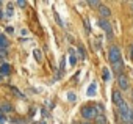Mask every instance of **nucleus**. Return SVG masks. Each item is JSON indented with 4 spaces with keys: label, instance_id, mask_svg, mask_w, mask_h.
I'll return each mask as SVG.
<instances>
[{
    "label": "nucleus",
    "instance_id": "14",
    "mask_svg": "<svg viewBox=\"0 0 133 124\" xmlns=\"http://www.w3.org/2000/svg\"><path fill=\"white\" fill-rule=\"evenodd\" d=\"M33 55H35L36 61H41V60H42V55H41V52H39L38 49H35V50H33Z\"/></svg>",
    "mask_w": 133,
    "mask_h": 124
},
{
    "label": "nucleus",
    "instance_id": "29",
    "mask_svg": "<svg viewBox=\"0 0 133 124\" xmlns=\"http://www.w3.org/2000/svg\"><path fill=\"white\" fill-rule=\"evenodd\" d=\"M72 124H78V122H77V121H74V122H72Z\"/></svg>",
    "mask_w": 133,
    "mask_h": 124
},
{
    "label": "nucleus",
    "instance_id": "17",
    "mask_svg": "<svg viewBox=\"0 0 133 124\" xmlns=\"http://www.w3.org/2000/svg\"><path fill=\"white\" fill-rule=\"evenodd\" d=\"M88 5H89V7H97V8H99L102 3L99 2V0H89V2H88Z\"/></svg>",
    "mask_w": 133,
    "mask_h": 124
},
{
    "label": "nucleus",
    "instance_id": "25",
    "mask_svg": "<svg viewBox=\"0 0 133 124\" xmlns=\"http://www.w3.org/2000/svg\"><path fill=\"white\" fill-rule=\"evenodd\" d=\"M130 57H131V58H133V44H131V46H130Z\"/></svg>",
    "mask_w": 133,
    "mask_h": 124
},
{
    "label": "nucleus",
    "instance_id": "27",
    "mask_svg": "<svg viewBox=\"0 0 133 124\" xmlns=\"http://www.w3.org/2000/svg\"><path fill=\"white\" fill-rule=\"evenodd\" d=\"M131 124H133V108H131Z\"/></svg>",
    "mask_w": 133,
    "mask_h": 124
},
{
    "label": "nucleus",
    "instance_id": "7",
    "mask_svg": "<svg viewBox=\"0 0 133 124\" xmlns=\"http://www.w3.org/2000/svg\"><path fill=\"white\" fill-rule=\"evenodd\" d=\"M13 111V105L10 102H3L2 105H0V113L5 115V113H11Z\"/></svg>",
    "mask_w": 133,
    "mask_h": 124
},
{
    "label": "nucleus",
    "instance_id": "1",
    "mask_svg": "<svg viewBox=\"0 0 133 124\" xmlns=\"http://www.w3.org/2000/svg\"><path fill=\"white\" fill-rule=\"evenodd\" d=\"M119 115H121V119L125 124H131V108L128 107V104L125 101L119 105Z\"/></svg>",
    "mask_w": 133,
    "mask_h": 124
},
{
    "label": "nucleus",
    "instance_id": "18",
    "mask_svg": "<svg viewBox=\"0 0 133 124\" xmlns=\"http://www.w3.org/2000/svg\"><path fill=\"white\" fill-rule=\"evenodd\" d=\"M78 55L82 57V60H85V58H86V55H85V49H83V46H78Z\"/></svg>",
    "mask_w": 133,
    "mask_h": 124
},
{
    "label": "nucleus",
    "instance_id": "8",
    "mask_svg": "<svg viewBox=\"0 0 133 124\" xmlns=\"http://www.w3.org/2000/svg\"><path fill=\"white\" fill-rule=\"evenodd\" d=\"M99 13H100L102 19H107V17H108V16L111 14L110 8H108V7H105V5H100V7H99Z\"/></svg>",
    "mask_w": 133,
    "mask_h": 124
},
{
    "label": "nucleus",
    "instance_id": "9",
    "mask_svg": "<svg viewBox=\"0 0 133 124\" xmlns=\"http://www.w3.org/2000/svg\"><path fill=\"white\" fill-rule=\"evenodd\" d=\"M94 124H108V119L105 115H97L94 119Z\"/></svg>",
    "mask_w": 133,
    "mask_h": 124
},
{
    "label": "nucleus",
    "instance_id": "6",
    "mask_svg": "<svg viewBox=\"0 0 133 124\" xmlns=\"http://www.w3.org/2000/svg\"><path fill=\"white\" fill-rule=\"evenodd\" d=\"M113 102H114V105H117V107H119V105L124 102V99H122V94H121L117 90H114V91H113Z\"/></svg>",
    "mask_w": 133,
    "mask_h": 124
},
{
    "label": "nucleus",
    "instance_id": "31",
    "mask_svg": "<svg viewBox=\"0 0 133 124\" xmlns=\"http://www.w3.org/2000/svg\"><path fill=\"white\" fill-rule=\"evenodd\" d=\"M83 124H89V122H83Z\"/></svg>",
    "mask_w": 133,
    "mask_h": 124
},
{
    "label": "nucleus",
    "instance_id": "16",
    "mask_svg": "<svg viewBox=\"0 0 133 124\" xmlns=\"http://www.w3.org/2000/svg\"><path fill=\"white\" fill-rule=\"evenodd\" d=\"M11 91H13V93H14L17 97H21V99H24V97H25V96H24V94H22V93H21L17 88H14V86H11Z\"/></svg>",
    "mask_w": 133,
    "mask_h": 124
},
{
    "label": "nucleus",
    "instance_id": "19",
    "mask_svg": "<svg viewBox=\"0 0 133 124\" xmlns=\"http://www.w3.org/2000/svg\"><path fill=\"white\" fill-rule=\"evenodd\" d=\"M16 5H17V7H21V8H25V7H27V2H24V0H17Z\"/></svg>",
    "mask_w": 133,
    "mask_h": 124
},
{
    "label": "nucleus",
    "instance_id": "20",
    "mask_svg": "<svg viewBox=\"0 0 133 124\" xmlns=\"http://www.w3.org/2000/svg\"><path fill=\"white\" fill-rule=\"evenodd\" d=\"M64 65H66V58L63 57V58H61V63H59V69H61V71H64Z\"/></svg>",
    "mask_w": 133,
    "mask_h": 124
},
{
    "label": "nucleus",
    "instance_id": "15",
    "mask_svg": "<svg viewBox=\"0 0 133 124\" xmlns=\"http://www.w3.org/2000/svg\"><path fill=\"white\" fill-rule=\"evenodd\" d=\"M102 77H103V80H105V82H108V80H110V77H111V76H110V71H108L107 68L103 69V74H102Z\"/></svg>",
    "mask_w": 133,
    "mask_h": 124
},
{
    "label": "nucleus",
    "instance_id": "28",
    "mask_svg": "<svg viewBox=\"0 0 133 124\" xmlns=\"http://www.w3.org/2000/svg\"><path fill=\"white\" fill-rule=\"evenodd\" d=\"M131 11H133V2H131Z\"/></svg>",
    "mask_w": 133,
    "mask_h": 124
},
{
    "label": "nucleus",
    "instance_id": "23",
    "mask_svg": "<svg viewBox=\"0 0 133 124\" xmlns=\"http://www.w3.org/2000/svg\"><path fill=\"white\" fill-rule=\"evenodd\" d=\"M5 121H6L5 115H2V113H0V124H5Z\"/></svg>",
    "mask_w": 133,
    "mask_h": 124
},
{
    "label": "nucleus",
    "instance_id": "13",
    "mask_svg": "<svg viewBox=\"0 0 133 124\" xmlns=\"http://www.w3.org/2000/svg\"><path fill=\"white\" fill-rule=\"evenodd\" d=\"M75 63H77V57H75L74 50H71V60H69V65H71V66H75Z\"/></svg>",
    "mask_w": 133,
    "mask_h": 124
},
{
    "label": "nucleus",
    "instance_id": "24",
    "mask_svg": "<svg viewBox=\"0 0 133 124\" xmlns=\"http://www.w3.org/2000/svg\"><path fill=\"white\" fill-rule=\"evenodd\" d=\"M85 27H86V30H88V32H91V28H89V22H88V19H85Z\"/></svg>",
    "mask_w": 133,
    "mask_h": 124
},
{
    "label": "nucleus",
    "instance_id": "4",
    "mask_svg": "<svg viewBox=\"0 0 133 124\" xmlns=\"http://www.w3.org/2000/svg\"><path fill=\"white\" fill-rule=\"evenodd\" d=\"M99 27L107 33V38H108V39H113V27H111L110 21H107V19H100V21H99Z\"/></svg>",
    "mask_w": 133,
    "mask_h": 124
},
{
    "label": "nucleus",
    "instance_id": "21",
    "mask_svg": "<svg viewBox=\"0 0 133 124\" xmlns=\"http://www.w3.org/2000/svg\"><path fill=\"white\" fill-rule=\"evenodd\" d=\"M96 108H97V111H100V113H102V111L105 110V108H103V104H100V102H99V104L96 105Z\"/></svg>",
    "mask_w": 133,
    "mask_h": 124
},
{
    "label": "nucleus",
    "instance_id": "33",
    "mask_svg": "<svg viewBox=\"0 0 133 124\" xmlns=\"http://www.w3.org/2000/svg\"><path fill=\"white\" fill-rule=\"evenodd\" d=\"M131 94H133V91H131Z\"/></svg>",
    "mask_w": 133,
    "mask_h": 124
},
{
    "label": "nucleus",
    "instance_id": "10",
    "mask_svg": "<svg viewBox=\"0 0 133 124\" xmlns=\"http://www.w3.org/2000/svg\"><path fill=\"white\" fill-rule=\"evenodd\" d=\"M10 71H11V66L8 63H3L2 66H0V74H2V76H8Z\"/></svg>",
    "mask_w": 133,
    "mask_h": 124
},
{
    "label": "nucleus",
    "instance_id": "30",
    "mask_svg": "<svg viewBox=\"0 0 133 124\" xmlns=\"http://www.w3.org/2000/svg\"><path fill=\"white\" fill-rule=\"evenodd\" d=\"M39 124H45V122H39Z\"/></svg>",
    "mask_w": 133,
    "mask_h": 124
},
{
    "label": "nucleus",
    "instance_id": "5",
    "mask_svg": "<svg viewBox=\"0 0 133 124\" xmlns=\"http://www.w3.org/2000/svg\"><path fill=\"white\" fill-rule=\"evenodd\" d=\"M117 85H119V88L121 90H128L130 88V80H128V77L127 76H124V74H119L117 76Z\"/></svg>",
    "mask_w": 133,
    "mask_h": 124
},
{
    "label": "nucleus",
    "instance_id": "26",
    "mask_svg": "<svg viewBox=\"0 0 133 124\" xmlns=\"http://www.w3.org/2000/svg\"><path fill=\"white\" fill-rule=\"evenodd\" d=\"M3 17V13H2V10H0V19H2Z\"/></svg>",
    "mask_w": 133,
    "mask_h": 124
},
{
    "label": "nucleus",
    "instance_id": "22",
    "mask_svg": "<svg viewBox=\"0 0 133 124\" xmlns=\"http://www.w3.org/2000/svg\"><path fill=\"white\" fill-rule=\"evenodd\" d=\"M68 99H69L71 102H74V101H75V94H74V93H69V94H68Z\"/></svg>",
    "mask_w": 133,
    "mask_h": 124
},
{
    "label": "nucleus",
    "instance_id": "3",
    "mask_svg": "<svg viewBox=\"0 0 133 124\" xmlns=\"http://www.w3.org/2000/svg\"><path fill=\"white\" fill-rule=\"evenodd\" d=\"M108 58H110V63H116V61H119L122 57H121V49L117 46H111L110 47V52H108Z\"/></svg>",
    "mask_w": 133,
    "mask_h": 124
},
{
    "label": "nucleus",
    "instance_id": "32",
    "mask_svg": "<svg viewBox=\"0 0 133 124\" xmlns=\"http://www.w3.org/2000/svg\"><path fill=\"white\" fill-rule=\"evenodd\" d=\"M0 5H2V2H0Z\"/></svg>",
    "mask_w": 133,
    "mask_h": 124
},
{
    "label": "nucleus",
    "instance_id": "12",
    "mask_svg": "<svg viewBox=\"0 0 133 124\" xmlns=\"http://www.w3.org/2000/svg\"><path fill=\"white\" fill-rule=\"evenodd\" d=\"M96 91H97V85H96V82H94V83H91L89 88H88V96H92Z\"/></svg>",
    "mask_w": 133,
    "mask_h": 124
},
{
    "label": "nucleus",
    "instance_id": "11",
    "mask_svg": "<svg viewBox=\"0 0 133 124\" xmlns=\"http://www.w3.org/2000/svg\"><path fill=\"white\" fill-rule=\"evenodd\" d=\"M6 49H8V39L3 35H0V50H6Z\"/></svg>",
    "mask_w": 133,
    "mask_h": 124
},
{
    "label": "nucleus",
    "instance_id": "2",
    "mask_svg": "<svg viewBox=\"0 0 133 124\" xmlns=\"http://www.w3.org/2000/svg\"><path fill=\"white\" fill-rule=\"evenodd\" d=\"M82 116L85 119H96L97 108L94 105H85V107H82Z\"/></svg>",
    "mask_w": 133,
    "mask_h": 124
}]
</instances>
